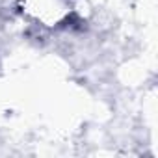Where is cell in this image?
Instances as JSON below:
<instances>
[{"label": "cell", "mask_w": 158, "mask_h": 158, "mask_svg": "<svg viewBox=\"0 0 158 158\" xmlns=\"http://www.w3.org/2000/svg\"><path fill=\"white\" fill-rule=\"evenodd\" d=\"M30 4V11L39 19H58V15L61 13V4L60 0H28Z\"/></svg>", "instance_id": "1"}]
</instances>
